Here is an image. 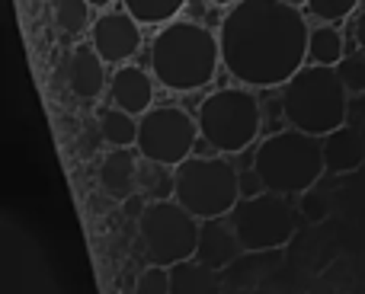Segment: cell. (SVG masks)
<instances>
[{
	"instance_id": "cell-17",
	"label": "cell",
	"mask_w": 365,
	"mask_h": 294,
	"mask_svg": "<svg viewBox=\"0 0 365 294\" xmlns=\"http://www.w3.org/2000/svg\"><path fill=\"white\" fill-rule=\"evenodd\" d=\"M55 19L64 32L77 36V32L87 29V19H90V4L87 0H58L55 6Z\"/></svg>"
},
{
	"instance_id": "cell-3",
	"label": "cell",
	"mask_w": 365,
	"mask_h": 294,
	"mask_svg": "<svg viewBox=\"0 0 365 294\" xmlns=\"http://www.w3.org/2000/svg\"><path fill=\"white\" fill-rule=\"evenodd\" d=\"M282 112L295 132L327 138L349 122V93L336 68L304 64L282 87Z\"/></svg>"
},
{
	"instance_id": "cell-11",
	"label": "cell",
	"mask_w": 365,
	"mask_h": 294,
	"mask_svg": "<svg viewBox=\"0 0 365 294\" xmlns=\"http://www.w3.org/2000/svg\"><path fill=\"white\" fill-rule=\"evenodd\" d=\"M109 96L113 106L128 115H145L154 109V80L148 70L135 68V64H122L113 77H109Z\"/></svg>"
},
{
	"instance_id": "cell-12",
	"label": "cell",
	"mask_w": 365,
	"mask_h": 294,
	"mask_svg": "<svg viewBox=\"0 0 365 294\" xmlns=\"http://www.w3.org/2000/svg\"><path fill=\"white\" fill-rule=\"evenodd\" d=\"M64 83L77 100H96L103 93V58L96 55L93 45H81L74 55L68 58V68H64Z\"/></svg>"
},
{
	"instance_id": "cell-14",
	"label": "cell",
	"mask_w": 365,
	"mask_h": 294,
	"mask_svg": "<svg viewBox=\"0 0 365 294\" xmlns=\"http://www.w3.org/2000/svg\"><path fill=\"white\" fill-rule=\"evenodd\" d=\"M145 195V201H167L173 199V167H164V163H154L141 157L138 167V192Z\"/></svg>"
},
{
	"instance_id": "cell-1",
	"label": "cell",
	"mask_w": 365,
	"mask_h": 294,
	"mask_svg": "<svg viewBox=\"0 0 365 294\" xmlns=\"http://www.w3.org/2000/svg\"><path fill=\"white\" fill-rule=\"evenodd\" d=\"M311 32L285 0H240L221 19V61L234 80L257 90L285 87L304 68Z\"/></svg>"
},
{
	"instance_id": "cell-22",
	"label": "cell",
	"mask_w": 365,
	"mask_h": 294,
	"mask_svg": "<svg viewBox=\"0 0 365 294\" xmlns=\"http://www.w3.org/2000/svg\"><path fill=\"white\" fill-rule=\"evenodd\" d=\"M90 6H109V0H87Z\"/></svg>"
},
{
	"instance_id": "cell-21",
	"label": "cell",
	"mask_w": 365,
	"mask_h": 294,
	"mask_svg": "<svg viewBox=\"0 0 365 294\" xmlns=\"http://www.w3.org/2000/svg\"><path fill=\"white\" fill-rule=\"evenodd\" d=\"M353 38H356V45H359V48H365V13H359V16H356V23H353Z\"/></svg>"
},
{
	"instance_id": "cell-7",
	"label": "cell",
	"mask_w": 365,
	"mask_h": 294,
	"mask_svg": "<svg viewBox=\"0 0 365 294\" xmlns=\"http://www.w3.org/2000/svg\"><path fill=\"white\" fill-rule=\"evenodd\" d=\"M199 122L180 106H154L138 119V157L164 167H180L192 157Z\"/></svg>"
},
{
	"instance_id": "cell-16",
	"label": "cell",
	"mask_w": 365,
	"mask_h": 294,
	"mask_svg": "<svg viewBox=\"0 0 365 294\" xmlns=\"http://www.w3.org/2000/svg\"><path fill=\"white\" fill-rule=\"evenodd\" d=\"M186 0H125L128 13H132L138 23H167L180 13V6Z\"/></svg>"
},
{
	"instance_id": "cell-18",
	"label": "cell",
	"mask_w": 365,
	"mask_h": 294,
	"mask_svg": "<svg viewBox=\"0 0 365 294\" xmlns=\"http://www.w3.org/2000/svg\"><path fill=\"white\" fill-rule=\"evenodd\" d=\"M336 74H340L349 96H365V58H343L336 64Z\"/></svg>"
},
{
	"instance_id": "cell-23",
	"label": "cell",
	"mask_w": 365,
	"mask_h": 294,
	"mask_svg": "<svg viewBox=\"0 0 365 294\" xmlns=\"http://www.w3.org/2000/svg\"><path fill=\"white\" fill-rule=\"evenodd\" d=\"M215 4H221V6H225V4H237V0H215Z\"/></svg>"
},
{
	"instance_id": "cell-6",
	"label": "cell",
	"mask_w": 365,
	"mask_h": 294,
	"mask_svg": "<svg viewBox=\"0 0 365 294\" xmlns=\"http://www.w3.org/2000/svg\"><path fill=\"white\" fill-rule=\"evenodd\" d=\"M195 122L208 147H215L221 157H231L257 141L259 125H263V106L250 90L225 87L199 103Z\"/></svg>"
},
{
	"instance_id": "cell-15",
	"label": "cell",
	"mask_w": 365,
	"mask_h": 294,
	"mask_svg": "<svg viewBox=\"0 0 365 294\" xmlns=\"http://www.w3.org/2000/svg\"><path fill=\"white\" fill-rule=\"evenodd\" d=\"M308 55H311V61L321 64V68H336V64L343 61V36L334 29V26L311 29Z\"/></svg>"
},
{
	"instance_id": "cell-19",
	"label": "cell",
	"mask_w": 365,
	"mask_h": 294,
	"mask_svg": "<svg viewBox=\"0 0 365 294\" xmlns=\"http://www.w3.org/2000/svg\"><path fill=\"white\" fill-rule=\"evenodd\" d=\"M356 4H359V0H308L311 13H314L317 19H324V23H340V19H346Z\"/></svg>"
},
{
	"instance_id": "cell-2",
	"label": "cell",
	"mask_w": 365,
	"mask_h": 294,
	"mask_svg": "<svg viewBox=\"0 0 365 294\" xmlns=\"http://www.w3.org/2000/svg\"><path fill=\"white\" fill-rule=\"evenodd\" d=\"M218 61V38L199 23H170L164 32H158L151 45L154 77L173 93H192L212 83Z\"/></svg>"
},
{
	"instance_id": "cell-20",
	"label": "cell",
	"mask_w": 365,
	"mask_h": 294,
	"mask_svg": "<svg viewBox=\"0 0 365 294\" xmlns=\"http://www.w3.org/2000/svg\"><path fill=\"white\" fill-rule=\"evenodd\" d=\"M263 192L266 189H263V182H259L257 169L253 167L240 169V199H257V195H263Z\"/></svg>"
},
{
	"instance_id": "cell-10",
	"label": "cell",
	"mask_w": 365,
	"mask_h": 294,
	"mask_svg": "<svg viewBox=\"0 0 365 294\" xmlns=\"http://www.w3.org/2000/svg\"><path fill=\"white\" fill-rule=\"evenodd\" d=\"M237 256H240V246H237V237H234V227L227 224V218L202 221L192 263H199L212 275H221V272H227L237 263Z\"/></svg>"
},
{
	"instance_id": "cell-13",
	"label": "cell",
	"mask_w": 365,
	"mask_h": 294,
	"mask_svg": "<svg viewBox=\"0 0 365 294\" xmlns=\"http://www.w3.org/2000/svg\"><path fill=\"white\" fill-rule=\"evenodd\" d=\"M96 125H100V138L109 147H135L138 145V122L135 115L122 112V109H106V112L96 115Z\"/></svg>"
},
{
	"instance_id": "cell-8",
	"label": "cell",
	"mask_w": 365,
	"mask_h": 294,
	"mask_svg": "<svg viewBox=\"0 0 365 294\" xmlns=\"http://www.w3.org/2000/svg\"><path fill=\"white\" fill-rule=\"evenodd\" d=\"M138 167L141 157L132 154V147H115L103 154L96 163V199H106L109 205H122L138 192Z\"/></svg>"
},
{
	"instance_id": "cell-9",
	"label": "cell",
	"mask_w": 365,
	"mask_h": 294,
	"mask_svg": "<svg viewBox=\"0 0 365 294\" xmlns=\"http://www.w3.org/2000/svg\"><path fill=\"white\" fill-rule=\"evenodd\" d=\"M90 42H93L96 55L103 61L122 64L125 58H132L141 45V32H138V19L132 13H103L90 29Z\"/></svg>"
},
{
	"instance_id": "cell-5",
	"label": "cell",
	"mask_w": 365,
	"mask_h": 294,
	"mask_svg": "<svg viewBox=\"0 0 365 294\" xmlns=\"http://www.w3.org/2000/svg\"><path fill=\"white\" fill-rule=\"evenodd\" d=\"M173 199L199 221H218L240 201V169L225 157L192 154L173 167Z\"/></svg>"
},
{
	"instance_id": "cell-4",
	"label": "cell",
	"mask_w": 365,
	"mask_h": 294,
	"mask_svg": "<svg viewBox=\"0 0 365 294\" xmlns=\"http://www.w3.org/2000/svg\"><path fill=\"white\" fill-rule=\"evenodd\" d=\"M250 167L257 169L266 192L282 195V199H298L302 192L317 186L324 176V150L321 138L295 132H272L259 141Z\"/></svg>"
}]
</instances>
